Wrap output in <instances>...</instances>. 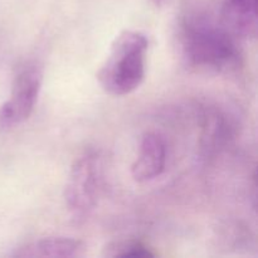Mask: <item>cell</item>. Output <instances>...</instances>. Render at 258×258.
Here are the masks:
<instances>
[{
    "mask_svg": "<svg viewBox=\"0 0 258 258\" xmlns=\"http://www.w3.org/2000/svg\"><path fill=\"white\" fill-rule=\"evenodd\" d=\"M85 243L70 237H47L29 242L14 252L19 258H72L82 256Z\"/></svg>",
    "mask_w": 258,
    "mask_h": 258,
    "instance_id": "7",
    "label": "cell"
},
{
    "mask_svg": "<svg viewBox=\"0 0 258 258\" xmlns=\"http://www.w3.org/2000/svg\"><path fill=\"white\" fill-rule=\"evenodd\" d=\"M221 23L237 39L257 35V0H223Z\"/></svg>",
    "mask_w": 258,
    "mask_h": 258,
    "instance_id": "6",
    "label": "cell"
},
{
    "mask_svg": "<svg viewBox=\"0 0 258 258\" xmlns=\"http://www.w3.org/2000/svg\"><path fill=\"white\" fill-rule=\"evenodd\" d=\"M237 38L222 23L204 17L189 15L180 25V49L186 66L207 72H228L238 66Z\"/></svg>",
    "mask_w": 258,
    "mask_h": 258,
    "instance_id": "1",
    "label": "cell"
},
{
    "mask_svg": "<svg viewBox=\"0 0 258 258\" xmlns=\"http://www.w3.org/2000/svg\"><path fill=\"white\" fill-rule=\"evenodd\" d=\"M103 180L102 156L97 150H86L71 166L64 188V201L76 222H82L97 206Z\"/></svg>",
    "mask_w": 258,
    "mask_h": 258,
    "instance_id": "3",
    "label": "cell"
},
{
    "mask_svg": "<svg viewBox=\"0 0 258 258\" xmlns=\"http://www.w3.org/2000/svg\"><path fill=\"white\" fill-rule=\"evenodd\" d=\"M148 48V37L139 30H123L116 35L97 73L101 87L112 96L138 90L145 78Z\"/></svg>",
    "mask_w": 258,
    "mask_h": 258,
    "instance_id": "2",
    "label": "cell"
},
{
    "mask_svg": "<svg viewBox=\"0 0 258 258\" xmlns=\"http://www.w3.org/2000/svg\"><path fill=\"white\" fill-rule=\"evenodd\" d=\"M166 144L163 136L156 133L144 135L138 156L131 165V175L138 183H145L158 178L166 166Z\"/></svg>",
    "mask_w": 258,
    "mask_h": 258,
    "instance_id": "5",
    "label": "cell"
},
{
    "mask_svg": "<svg viewBox=\"0 0 258 258\" xmlns=\"http://www.w3.org/2000/svg\"><path fill=\"white\" fill-rule=\"evenodd\" d=\"M151 3H153V4L155 5V7L160 8L161 5H163L164 3H165V0H151Z\"/></svg>",
    "mask_w": 258,
    "mask_h": 258,
    "instance_id": "9",
    "label": "cell"
},
{
    "mask_svg": "<svg viewBox=\"0 0 258 258\" xmlns=\"http://www.w3.org/2000/svg\"><path fill=\"white\" fill-rule=\"evenodd\" d=\"M103 257H154V252L146 244L136 239H118L103 247Z\"/></svg>",
    "mask_w": 258,
    "mask_h": 258,
    "instance_id": "8",
    "label": "cell"
},
{
    "mask_svg": "<svg viewBox=\"0 0 258 258\" xmlns=\"http://www.w3.org/2000/svg\"><path fill=\"white\" fill-rule=\"evenodd\" d=\"M43 72L37 63H25L13 81L10 96L0 107V131H7L29 118L42 88Z\"/></svg>",
    "mask_w": 258,
    "mask_h": 258,
    "instance_id": "4",
    "label": "cell"
}]
</instances>
